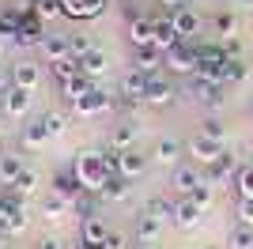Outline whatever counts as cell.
I'll use <instances>...</instances> for the list:
<instances>
[{
  "mask_svg": "<svg viewBox=\"0 0 253 249\" xmlns=\"http://www.w3.org/2000/svg\"><path fill=\"white\" fill-rule=\"evenodd\" d=\"M72 174L80 177V185H84L87 193H98L110 177H117L114 170H110V159H106L102 147H84V151L72 159Z\"/></svg>",
  "mask_w": 253,
  "mask_h": 249,
  "instance_id": "obj_1",
  "label": "cell"
},
{
  "mask_svg": "<svg viewBox=\"0 0 253 249\" xmlns=\"http://www.w3.org/2000/svg\"><path fill=\"white\" fill-rule=\"evenodd\" d=\"M31 227V211H27V200L19 197H0V234H23Z\"/></svg>",
  "mask_w": 253,
  "mask_h": 249,
  "instance_id": "obj_2",
  "label": "cell"
},
{
  "mask_svg": "<svg viewBox=\"0 0 253 249\" xmlns=\"http://www.w3.org/2000/svg\"><path fill=\"white\" fill-rule=\"evenodd\" d=\"M204 181H208V177H204V166L193 163V159H189V163H178L174 170H170V185H174L178 197H193Z\"/></svg>",
  "mask_w": 253,
  "mask_h": 249,
  "instance_id": "obj_3",
  "label": "cell"
},
{
  "mask_svg": "<svg viewBox=\"0 0 253 249\" xmlns=\"http://www.w3.org/2000/svg\"><path fill=\"white\" fill-rule=\"evenodd\" d=\"M148 166H151V155H140L136 147H128V151H117V147H114V174L125 177L128 185H132L136 177L148 174Z\"/></svg>",
  "mask_w": 253,
  "mask_h": 249,
  "instance_id": "obj_4",
  "label": "cell"
},
{
  "mask_svg": "<svg viewBox=\"0 0 253 249\" xmlns=\"http://www.w3.org/2000/svg\"><path fill=\"white\" fill-rule=\"evenodd\" d=\"M197 64H201V57H197V42H178L174 49H167V72L197 76Z\"/></svg>",
  "mask_w": 253,
  "mask_h": 249,
  "instance_id": "obj_5",
  "label": "cell"
},
{
  "mask_svg": "<svg viewBox=\"0 0 253 249\" xmlns=\"http://www.w3.org/2000/svg\"><path fill=\"white\" fill-rule=\"evenodd\" d=\"M185 98H193L197 106H208V110H219V106H223V87H219V83L201 80V76H189V83H185Z\"/></svg>",
  "mask_w": 253,
  "mask_h": 249,
  "instance_id": "obj_6",
  "label": "cell"
},
{
  "mask_svg": "<svg viewBox=\"0 0 253 249\" xmlns=\"http://www.w3.org/2000/svg\"><path fill=\"white\" fill-rule=\"evenodd\" d=\"M0 110L8 114V121H23V117H31V110H34V91L8 87V91H4V102H0Z\"/></svg>",
  "mask_w": 253,
  "mask_h": 249,
  "instance_id": "obj_7",
  "label": "cell"
},
{
  "mask_svg": "<svg viewBox=\"0 0 253 249\" xmlns=\"http://www.w3.org/2000/svg\"><path fill=\"white\" fill-rule=\"evenodd\" d=\"M110 106H117V98L110 91H102V87H95L91 94H84V98L72 102V114L76 117H98V114H106Z\"/></svg>",
  "mask_w": 253,
  "mask_h": 249,
  "instance_id": "obj_8",
  "label": "cell"
},
{
  "mask_svg": "<svg viewBox=\"0 0 253 249\" xmlns=\"http://www.w3.org/2000/svg\"><path fill=\"white\" fill-rule=\"evenodd\" d=\"M178 230H197L204 223V208L197 204L193 197H178L174 200V219H170Z\"/></svg>",
  "mask_w": 253,
  "mask_h": 249,
  "instance_id": "obj_9",
  "label": "cell"
},
{
  "mask_svg": "<svg viewBox=\"0 0 253 249\" xmlns=\"http://www.w3.org/2000/svg\"><path fill=\"white\" fill-rule=\"evenodd\" d=\"M140 132H144V124H140L136 117H121V121L114 124V132H110V147H117V151H128V147H136Z\"/></svg>",
  "mask_w": 253,
  "mask_h": 249,
  "instance_id": "obj_10",
  "label": "cell"
},
{
  "mask_svg": "<svg viewBox=\"0 0 253 249\" xmlns=\"http://www.w3.org/2000/svg\"><path fill=\"white\" fill-rule=\"evenodd\" d=\"M132 68L144 76H159V68H167V53L159 45H140V49H132Z\"/></svg>",
  "mask_w": 253,
  "mask_h": 249,
  "instance_id": "obj_11",
  "label": "cell"
},
{
  "mask_svg": "<svg viewBox=\"0 0 253 249\" xmlns=\"http://www.w3.org/2000/svg\"><path fill=\"white\" fill-rule=\"evenodd\" d=\"M174 98H178V87L167 76H148V91H144L148 106H174Z\"/></svg>",
  "mask_w": 253,
  "mask_h": 249,
  "instance_id": "obj_12",
  "label": "cell"
},
{
  "mask_svg": "<svg viewBox=\"0 0 253 249\" xmlns=\"http://www.w3.org/2000/svg\"><path fill=\"white\" fill-rule=\"evenodd\" d=\"M242 170V163H238V155H231V151H223L219 159L211 166H204V177H208L211 185H223V181H234V174Z\"/></svg>",
  "mask_w": 253,
  "mask_h": 249,
  "instance_id": "obj_13",
  "label": "cell"
},
{
  "mask_svg": "<svg viewBox=\"0 0 253 249\" xmlns=\"http://www.w3.org/2000/svg\"><path fill=\"white\" fill-rule=\"evenodd\" d=\"M159 238H163V219L144 208V211L132 219V242H159Z\"/></svg>",
  "mask_w": 253,
  "mask_h": 249,
  "instance_id": "obj_14",
  "label": "cell"
},
{
  "mask_svg": "<svg viewBox=\"0 0 253 249\" xmlns=\"http://www.w3.org/2000/svg\"><path fill=\"white\" fill-rule=\"evenodd\" d=\"M185 151L193 155V163H201V166H211L215 159L223 155V144H219V140H208V136H201V132H197V136L189 140V144H185Z\"/></svg>",
  "mask_w": 253,
  "mask_h": 249,
  "instance_id": "obj_15",
  "label": "cell"
},
{
  "mask_svg": "<svg viewBox=\"0 0 253 249\" xmlns=\"http://www.w3.org/2000/svg\"><path fill=\"white\" fill-rule=\"evenodd\" d=\"M11 87L38 91V87H42V64H38V61H19V64H11Z\"/></svg>",
  "mask_w": 253,
  "mask_h": 249,
  "instance_id": "obj_16",
  "label": "cell"
},
{
  "mask_svg": "<svg viewBox=\"0 0 253 249\" xmlns=\"http://www.w3.org/2000/svg\"><path fill=\"white\" fill-rule=\"evenodd\" d=\"M181 155H185V144H181L178 136H163V140L155 144V151H151V163L170 166V170H174V166L181 163Z\"/></svg>",
  "mask_w": 253,
  "mask_h": 249,
  "instance_id": "obj_17",
  "label": "cell"
},
{
  "mask_svg": "<svg viewBox=\"0 0 253 249\" xmlns=\"http://www.w3.org/2000/svg\"><path fill=\"white\" fill-rule=\"evenodd\" d=\"M45 23H38L34 15H27V19L19 23V31H15V38H11V45H19V49H38L45 42Z\"/></svg>",
  "mask_w": 253,
  "mask_h": 249,
  "instance_id": "obj_18",
  "label": "cell"
},
{
  "mask_svg": "<svg viewBox=\"0 0 253 249\" xmlns=\"http://www.w3.org/2000/svg\"><path fill=\"white\" fill-rule=\"evenodd\" d=\"M170 19H174V27H178V34L185 42H197V34H201V11H193L189 4H181V8L170 11Z\"/></svg>",
  "mask_w": 253,
  "mask_h": 249,
  "instance_id": "obj_19",
  "label": "cell"
},
{
  "mask_svg": "<svg viewBox=\"0 0 253 249\" xmlns=\"http://www.w3.org/2000/svg\"><path fill=\"white\" fill-rule=\"evenodd\" d=\"M49 140V128H45V117H27V124L19 128V147L27 151H38V147Z\"/></svg>",
  "mask_w": 253,
  "mask_h": 249,
  "instance_id": "obj_20",
  "label": "cell"
},
{
  "mask_svg": "<svg viewBox=\"0 0 253 249\" xmlns=\"http://www.w3.org/2000/svg\"><path fill=\"white\" fill-rule=\"evenodd\" d=\"M49 193H57V197H64V200H68V204H76V200L84 197L87 189L80 185V177H76L72 170H61V174H57V177H53V181H49Z\"/></svg>",
  "mask_w": 253,
  "mask_h": 249,
  "instance_id": "obj_21",
  "label": "cell"
},
{
  "mask_svg": "<svg viewBox=\"0 0 253 249\" xmlns=\"http://www.w3.org/2000/svg\"><path fill=\"white\" fill-rule=\"evenodd\" d=\"M61 4V15L64 19H95V15H102V0H57Z\"/></svg>",
  "mask_w": 253,
  "mask_h": 249,
  "instance_id": "obj_22",
  "label": "cell"
},
{
  "mask_svg": "<svg viewBox=\"0 0 253 249\" xmlns=\"http://www.w3.org/2000/svg\"><path fill=\"white\" fill-rule=\"evenodd\" d=\"M68 211H72V204L64 197H57V193H42V197H38V215H42L45 223H61Z\"/></svg>",
  "mask_w": 253,
  "mask_h": 249,
  "instance_id": "obj_23",
  "label": "cell"
},
{
  "mask_svg": "<svg viewBox=\"0 0 253 249\" xmlns=\"http://www.w3.org/2000/svg\"><path fill=\"white\" fill-rule=\"evenodd\" d=\"M38 49H42V61L45 64H57V61H68V57H72L68 34H45V42L38 45Z\"/></svg>",
  "mask_w": 253,
  "mask_h": 249,
  "instance_id": "obj_24",
  "label": "cell"
},
{
  "mask_svg": "<svg viewBox=\"0 0 253 249\" xmlns=\"http://www.w3.org/2000/svg\"><path fill=\"white\" fill-rule=\"evenodd\" d=\"M128 42H132V49H140V45H155V19H148V15L128 19Z\"/></svg>",
  "mask_w": 253,
  "mask_h": 249,
  "instance_id": "obj_25",
  "label": "cell"
},
{
  "mask_svg": "<svg viewBox=\"0 0 253 249\" xmlns=\"http://www.w3.org/2000/svg\"><path fill=\"white\" fill-rule=\"evenodd\" d=\"M38 185H42V177L27 166V170H23V174L8 185V193H11V197H19V200H34V197H42V193H38Z\"/></svg>",
  "mask_w": 253,
  "mask_h": 249,
  "instance_id": "obj_26",
  "label": "cell"
},
{
  "mask_svg": "<svg viewBox=\"0 0 253 249\" xmlns=\"http://www.w3.org/2000/svg\"><path fill=\"white\" fill-rule=\"evenodd\" d=\"M23 170H27V163H23V155L15 147H11V151H0V185H11Z\"/></svg>",
  "mask_w": 253,
  "mask_h": 249,
  "instance_id": "obj_27",
  "label": "cell"
},
{
  "mask_svg": "<svg viewBox=\"0 0 253 249\" xmlns=\"http://www.w3.org/2000/svg\"><path fill=\"white\" fill-rule=\"evenodd\" d=\"M128 193H132V185H128L125 177H110V181H106V185L98 189L95 197L102 200V204H125V200H128Z\"/></svg>",
  "mask_w": 253,
  "mask_h": 249,
  "instance_id": "obj_28",
  "label": "cell"
},
{
  "mask_svg": "<svg viewBox=\"0 0 253 249\" xmlns=\"http://www.w3.org/2000/svg\"><path fill=\"white\" fill-rule=\"evenodd\" d=\"M178 42H185V38L178 34V27H174V19H170V15L155 19V45H159V49L167 53V49H174Z\"/></svg>",
  "mask_w": 253,
  "mask_h": 249,
  "instance_id": "obj_29",
  "label": "cell"
},
{
  "mask_svg": "<svg viewBox=\"0 0 253 249\" xmlns=\"http://www.w3.org/2000/svg\"><path fill=\"white\" fill-rule=\"evenodd\" d=\"M106 234H110V227L102 223V215L84 219V223H80V238H84V246H102Z\"/></svg>",
  "mask_w": 253,
  "mask_h": 249,
  "instance_id": "obj_30",
  "label": "cell"
},
{
  "mask_svg": "<svg viewBox=\"0 0 253 249\" xmlns=\"http://www.w3.org/2000/svg\"><path fill=\"white\" fill-rule=\"evenodd\" d=\"M95 91V80L91 76H76V80H68V83H61V94H64V102L72 106L76 98H84V94H91Z\"/></svg>",
  "mask_w": 253,
  "mask_h": 249,
  "instance_id": "obj_31",
  "label": "cell"
},
{
  "mask_svg": "<svg viewBox=\"0 0 253 249\" xmlns=\"http://www.w3.org/2000/svg\"><path fill=\"white\" fill-rule=\"evenodd\" d=\"M49 76H53L57 83H68V80H76V76H84V68H80V57H68V61L49 64Z\"/></svg>",
  "mask_w": 253,
  "mask_h": 249,
  "instance_id": "obj_32",
  "label": "cell"
},
{
  "mask_svg": "<svg viewBox=\"0 0 253 249\" xmlns=\"http://www.w3.org/2000/svg\"><path fill=\"white\" fill-rule=\"evenodd\" d=\"M106 64H110V61H106V53L98 49V45H95L91 53H87V57H80V68H84V76H91V80L106 72Z\"/></svg>",
  "mask_w": 253,
  "mask_h": 249,
  "instance_id": "obj_33",
  "label": "cell"
},
{
  "mask_svg": "<svg viewBox=\"0 0 253 249\" xmlns=\"http://www.w3.org/2000/svg\"><path fill=\"white\" fill-rule=\"evenodd\" d=\"M227 249H253V227H246V223L231 227V234H227Z\"/></svg>",
  "mask_w": 253,
  "mask_h": 249,
  "instance_id": "obj_34",
  "label": "cell"
},
{
  "mask_svg": "<svg viewBox=\"0 0 253 249\" xmlns=\"http://www.w3.org/2000/svg\"><path fill=\"white\" fill-rule=\"evenodd\" d=\"M98 204H102V200H98L95 193H84V197L72 204V211L80 215V223H84V219H95V215H98Z\"/></svg>",
  "mask_w": 253,
  "mask_h": 249,
  "instance_id": "obj_35",
  "label": "cell"
},
{
  "mask_svg": "<svg viewBox=\"0 0 253 249\" xmlns=\"http://www.w3.org/2000/svg\"><path fill=\"white\" fill-rule=\"evenodd\" d=\"M23 15L15 8H0V34H8V38H15V31H19Z\"/></svg>",
  "mask_w": 253,
  "mask_h": 249,
  "instance_id": "obj_36",
  "label": "cell"
},
{
  "mask_svg": "<svg viewBox=\"0 0 253 249\" xmlns=\"http://www.w3.org/2000/svg\"><path fill=\"white\" fill-rule=\"evenodd\" d=\"M234 31H238V15L234 11H219L215 15V34L219 38H234Z\"/></svg>",
  "mask_w": 253,
  "mask_h": 249,
  "instance_id": "obj_37",
  "label": "cell"
},
{
  "mask_svg": "<svg viewBox=\"0 0 253 249\" xmlns=\"http://www.w3.org/2000/svg\"><path fill=\"white\" fill-rule=\"evenodd\" d=\"M234 189H238V197L253 200V166H242V170L234 174Z\"/></svg>",
  "mask_w": 253,
  "mask_h": 249,
  "instance_id": "obj_38",
  "label": "cell"
},
{
  "mask_svg": "<svg viewBox=\"0 0 253 249\" xmlns=\"http://www.w3.org/2000/svg\"><path fill=\"white\" fill-rule=\"evenodd\" d=\"M61 15V4L57 0H34V19L38 23H49V19H57Z\"/></svg>",
  "mask_w": 253,
  "mask_h": 249,
  "instance_id": "obj_39",
  "label": "cell"
},
{
  "mask_svg": "<svg viewBox=\"0 0 253 249\" xmlns=\"http://www.w3.org/2000/svg\"><path fill=\"white\" fill-rule=\"evenodd\" d=\"M42 117H45V128H49V140H57V136L68 132V117H64V114L49 110V114H42Z\"/></svg>",
  "mask_w": 253,
  "mask_h": 249,
  "instance_id": "obj_40",
  "label": "cell"
},
{
  "mask_svg": "<svg viewBox=\"0 0 253 249\" xmlns=\"http://www.w3.org/2000/svg\"><path fill=\"white\" fill-rule=\"evenodd\" d=\"M201 136H208V140H219V144H223V140H227V124H223L219 117H208V121L201 124Z\"/></svg>",
  "mask_w": 253,
  "mask_h": 249,
  "instance_id": "obj_41",
  "label": "cell"
},
{
  "mask_svg": "<svg viewBox=\"0 0 253 249\" xmlns=\"http://www.w3.org/2000/svg\"><path fill=\"white\" fill-rule=\"evenodd\" d=\"M68 45H72V57H87V53L95 49V42L87 38V34H68Z\"/></svg>",
  "mask_w": 253,
  "mask_h": 249,
  "instance_id": "obj_42",
  "label": "cell"
},
{
  "mask_svg": "<svg viewBox=\"0 0 253 249\" xmlns=\"http://www.w3.org/2000/svg\"><path fill=\"white\" fill-rule=\"evenodd\" d=\"M193 200H197V204H201L204 211H208V208L215 204V185H211V181H204V185L197 189V193H193Z\"/></svg>",
  "mask_w": 253,
  "mask_h": 249,
  "instance_id": "obj_43",
  "label": "cell"
},
{
  "mask_svg": "<svg viewBox=\"0 0 253 249\" xmlns=\"http://www.w3.org/2000/svg\"><path fill=\"white\" fill-rule=\"evenodd\" d=\"M246 76H250V64H246L242 57H234V61H231V80H227V87H234V83H246Z\"/></svg>",
  "mask_w": 253,
  "mask_h": 249,
  "instance_id": "obj_44",
  "label": "cell"
},
{
  "mask_svg": "<svg viewBox=\"0 0 253 249\" xmlns=\"http://www.w3.org/2000/svg\"><path fill=\"white\" fill-rule=\"evenodd\" d=\"M132 242H128V234L125 230H110L106 234V242H102V249H128Z\"/></svg>",
  "mask_w": 253,
  "mask_h": 249,
  "instance_id": "obj_45",
  "label": "cell"
},
{
  "mask_svg": "<svg viewBox=\"0 0 253 249\" xmlns=\"http://www.w3.org/2000/svg\"><path fill=\"white\" fill-rule=\"evenodd\" d=\"M148 211H155L159 219H163V223H167V219H174V204H170V200H163V197H155L148 204Z\"/></svg>",
  "mask_w": 253,
  "mask_h": 249,
  "instance_id": "obj_46",
  "label": "cell"
},
{
  "mask_svg": "<svg viewBox=\"0 0 253 249\" xmlns=\"http://www.w3.org/2000/svg\"><path fill=\"white\" fill-rule=\"evenodd\" d=\"M238 223H246V227H253V200H246V197H238Z\"/></svg>",
  "mask_w": 253,
  "mask_h": 249,
  "instance_id": "obj_47",
  "label": "cell"
},
{
  "mask_svg": "<svg viewBox=\"0 0 253 249\" xmlns=\"http://www.w3.org/2000/svg\"><path fill=\"white\" fill-rule=\"evenodd\" d=\"M219 45H223V53H227L231 61H234V57H242V42H238V38H223Z\"/></svg>",
  "mask_w": 253,
  "mask_h": 249,
  "instance_id": "obj_48",
  "label": "cell"
},
{
  "mask_svg": "<svg viewBox=\"0 0 253 249\" xmlns=\"http://www.w3.org/2000/svg\"><path fill=\"white\" fill-rule=\"evenodd\" d=\"M34 249H61V238L45 234V238H38V246H34Z\"/></svg>",
  "mask_w": 253,
  "mask_h": 249,
  "instance_id": "obj_49",
  "label": "cell"
},
{
  "mask_svg": "<svg viewBox=\"0 0 253 249\" xmlns=\"http://www.w3.org/2000/svg\"><path fill=\"white\" fill-rule=\"evenodd\" d=\"M8 87H11V72L4 68V61H0V94L8 91Z\"/></svg>",
  "mask_w": 253,
  "mask_h": 249,
  "instance_id": "obj_50",
  "label": "cell"
},
{
  "mask_svg": "<svg viewBox=\"0 0 253 249\" xmlns=\"http://www.w3.org/2000/svg\"><path fill=\"white\" fill-rule=\"evenodd\" d=\"M132 249H159L155 242H132Z\"/></svg>",
  "mask_w": 253,
  "mask_h": 249,
  "instance_id": "obj_51",
  "label": "cell"
},
{
  "mask_svg": "<svg viewBox=\"0 0 253 249\" xmlns=\"http://www.w3.org/2000/svg\"><path fill=\"white\" fill-rule=\"evenodd\" d=\"M4 53H8V34H0V61H4Z\"/></svg>",
  "mask_w": 253,
  "mask_h": 249,
  "instance_id": "obj_52",
  "label": "cell"
},
{
  "mask_svg": "<svg viewBox=\"0 0 253 249\" xmlns=\"http://www.w3.org/2000/svg\"><path fill=\"white\" fill-rule=\"evenodd\" d=\"M4 128H8V114L0 110V136H4Z\"/></svg>",
  "mask_w": 253,
  "mask_h": 249,
  "instance_id": "obj_53",
  "label": "cell"
},
{
  "mask_svg": "<svg viewBox=\"0 0 253 249\" xmlns=\"http://www.w3.org/2000/svg\"><path fill=\"white\" fill-rule=\"evenodd\" d=\"M163 4H167V8H181V4H185V0H163Z\"/></svg>",
  "mask_w": 253,
  "mask_h": 249,
  "instance_id": "obj_54",
  "label": "cell"
},
{
  "mask_svg": "<svg viewBox=\"0 0 253 249\" xmlns=\"http://www.w3.org/2000/svg\"><path fill=\"white\" fill-rule=\"evenodd\" d=\"M0 249H8V234H0Z\"/></svg>",
  "mask_w": 253,
  "mask_h": 249,
  "instance_id": "obj_55",
  "label": "cell"
},
{
  "mask_svg": "<svg viewBox=\"0 0 253 249\" xmlns=\"http://www.w3.org/2000/svg\"><path fill=\"white\" fill-rule=\"evenodd\" d=\"M250 117H253V102H250Z\"/></svg>",
  "mask_w": 253,
  "mask_h": 249,
  "instance_id": "obj_56",
  "label": "cell"
},
{
  "mask_svg": "<svg viewBox=\"0 0 253 249\" xmlns=\"http://www.w3.org/2000/svg\"><path fill=\"white\" fill-rule=\"evenodd\" d=\"M102 4H106V0H102Z\"/></svg>",
  "mask_w": 253,
  "mask_h": 249,
  "instance_id": "obj_57",
  "label": "cell"
}]
</instances>
